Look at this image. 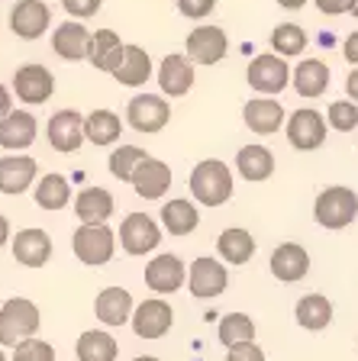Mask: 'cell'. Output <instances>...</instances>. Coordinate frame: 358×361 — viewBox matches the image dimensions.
I'll use <instances>...</instances> for the list:
<instances>
[{"instance_id": "1", "label": "cell", "mask_w": 358, "mask_h": 361, "mask_svg": "<svg viewBox=\"0 0 358 361\" xmlns=\"http://www.w3.org/2000/svg\"><path fill=\"white\" fill-rule=\"evenodd\" d=\"M191 194L203 207H220L232 197V171L220 158H207L191 171Z\"/></svg>"}, {"instance_id": "2", "label": "cell", "mask_w": 358, "mask_h": 361, "mask_svg": "<svg viewBox=\"0 0 358 361\" xmlns=\"http://www.w3.org/2000/svg\"><path fill=\"white\" fill-rule=\"evenodd\" d=\"M71 248H75V258L88 268H100L113 258L117 252V235L107 223H81L71 235Z\"/></svg>"}, {"instance_id": "3", "label": "cell", "mask_w": 358, "mask_h": 361, "mask_svg": "<svg viewBox=\"0 0 358 361\" xmlns=\"http://www.w3.org/2000/svg\"><path fill=\"white\" fill-rule=\"evenodd\" d=\"M314 216L323 229H345L358 216V194L352 188H342V184L320 190L314 203Z\"/></svg>"}, {"instance_id": "4", "label": "cell", "mask_w": 358, "mask_h": 361, "mask_svg": "<svg viewBox=\"0 0 358 361\" xmlns=\"http://www.w3.org/2000/svg\"><path fill=\"white\" fill-rule=\"evenodd\" d=\"M42 313L32 300L26 297H13L0 307V345H20L23 338L36 336Z\"/></svg>"}, {"instance_id": "5", "label": "cell", "mask_w": 358, "mask_h": 361, "mask_svg": "<svg viewBox=\"0 0 358 361\" xmlns=\"http://www.w3.org/2000/svg\"><path fill=\"white\" fill-rule=\"evenodd\" d=\"M291 78H294V71L287 68V61L278 59V55H258V59H252V65H249V71H246L249 87L265 94V97L281 94V90L291 84Z\"/></svg>"}, {"instance_id": "6", "label": "cell", "mask_w": 358, "mask_h": 361, "mask_svg": "<svg viewBox=\"0 0 358 361\" xmlns=\"http://www.w3.org/2000/svg\"><path fill=\"white\" fill-rule=\"evenodd\" d=\"M88 116H81L78 110H59L45 126V135H49V145L61 155L68 152H78L84 142H88V129H84Z\"/></svg>"}, {"instance_id": "7", "label": "cell", "mask_w": 358, "mask_h": 361, "mask_svg": "<svg viewBox=\"0 0 358 361\" xmlns=\"http://www.w3.org/2000/svg\"><path fill=\"white\" fill-rule=\"evenodd\" d=\"M126 120L136 133H162L172 120V106L158 94H139V97L129 100Z\"/></svg>"}, {"instance_id": "8", "label": "cell", "mask_w": 358, "mask_h": 361, "mask_svg": "<svg viewBox=\"0 0 358 361\" xmlns=\"http://www.w3.org/2000/svg\"><path fill=\"white\" fill-rule=\"evenodd\" d=\"M326 126L320 110H294L287 116V142L297 152H316L326 142Z\"/></svg>"}, {"instance_id": "9", "label": "cell", "mask_w": 358, "mask_h": 361, "mask_svg": "<svg viewBox=\"0 0 358 361\" xmlns=\"http://www.w3.org/2000/svg\"><path fill=\"white\" fill-rule=\"evenodd\" d=\"M229 284V271H226L223 262L217 258H197L191 268H187V287L194 293L197 300H213L226 290Z\"/></svg>"}, {"instance_id": "10", "label": "cell", "mask_w": 358, "mask_h": 361, "mask_svg": "<svg viewBox=\"0 0 358 361\" xmlns=\"http://www.w3.org/2000/svg\"><path fill=\"white\" fill-rule=\"evenodd\" d=\"M158 242H162V229L145 213H129L123 219V226H119V245H123L126 255H145Z\"/></svg>"}, {"instance_id": "11", "label": "cell", "mask_w": 358, "mask_h": 361, "mask_svg": "<svg viewBox=\"0 0 358 361\" xmlns=\"http://www.w3.org/2000/svg\"><path fill=\"white\" fill-rule=\"evenodd\" d=\"M226 49H229V42H226V32L220 30V26H197V30L184 39L187 59L194 61V65H203V68L223 61Z\"/></svg>"}, {"instance_id": "12", "label": "cell", "mask_w": 358, "mask_h": 361, "mask_svg": "<svg viewBox=\"0 0 358 361\" xmlns=\"http://www.w3.org/2000/svg\"><path fill=\"white\" fill-rule=\"evenodd\" d=\"M133 332L139 338H162L165 332L174 326V313L172 307L162 300V293L158 297H152V300H142L139 307L133 310Z\"/></svg>"}, {"instance_id": "13", "label": "cell", "mask_w": 358, "mask_h": 361, "mask_svg": "<svg viewBox=\"0 0 358 361\" xmlns=\"http://www.w3.org/2000/svg\"><path fill=\"white\" fill-rule=\"evenodd\" d=\"M13 90L23 104H45L55 94V75L45 65H23L13 75Z\"/></svg>"}, {"instance_id": "14", "label": "cell", "mask_w": 358, "mask_h": 361, "mask_svg": "<svg viewBox=\"0 0 358 361\" xmlns=\"http://www.w3.org/2000/svg\"><path fill=\"white\" fill-rule=\"evenodd\" d=\"M271 274L284 284H297L310 274V252H306L300 242H281V245L271 252Z\"/></svg>"}, {"instance_id": "15", "label": "cell", "mask_w": 358, "mask_h": 361, "mask_svg": "<svg viewBox=\"0 0 358 361\" xmlns=\"http://www.w3.org/2000/svg\"><path fill=\"white\" fill-rule=\"evenodd\" d=\"M52 23V10L42 0H16V7L10 10V30L20 39H39Z\"/></svg>"}, {"instance_id": "16", "label": "cell", "mask_w": 358, "mask_h": 361, "mask_svg": "<svg viewBox=\"0 0 358 361\" xmlns=\"http://www.w3.org/2000/svg\"><path fill=\"white\" fill-rule=\"evenodd\" d=\"M36 133H39V123L30 110H10L7 116H0V149H10V152L30 149L36 142Z\"/></svg>"}, {"instance_id": "17", "label": "cell", "mask_w": 358, "mask_h": 361, "mask_svg": "<svg viewBox=\"0 0 358 361\" xmlns=\"http://www.w3.org/2000/svg\"><path fill=\"white\" fill-rule=\"evenodd\" d=\"M187 281V264L181 262L178 255H158L155 262H149L145 264V284L152 287L155 293H174V290H181V284Z\"/></svg>"}, {"instance_id": "18", "label": "cell", "mask_w": 358, "mask_h": 361, "mask_svg": "<svg viewBox=\"0 0 358 361\" xmlns=\"http://www.w3.org/2000/svg\"><path fill=\"white\" fill-rule=\"evenodd\" d=\"M194 84V61L187 55H165L158 65V87L165 97H184Z\"/></svg>"}, {"instance_id": "19", "label": "cell", "mask_w": 358, "mask_h": 361, "mask_svg": "<svg viewBox=\"0 0 358 361\" xmlns=\"http://www.w3.org/2000/svg\"><path fill=\"white\" fill-rule=\"evenodd\" d=\"M36 174H39L36 158H30V155H7V158H0V194L20 197L23 190L32 188Z\"/></svg>"}, {"instance_id": "20", "label": "cell", "mask_w": 358, "mask_h": 361, "mask_svg": "<svg viewBox=\"0 0 358 361\" xmlns=\"http://www.w3.org/2000/svg\"><path fill=\"white\" fill-rule=\"evenodd\" d=\"M13 258L26 268H42L52 258V235L45 229H20L13 239Z\"/></svg>"}, {"instance_id": "21", "label": "cell", "mask_w": 358, "mask_h": 361, "mask_svg": "<svg viewBox=\"0 0 358 361\" xmlns=\"http://www.w3.org/2000/svg\"><path fill=\"white\" fill-rule=\"evenodd\" d=\"M242 120H246V126L252 129V133L271 135L284 126V106L278 104L275 97H265V94H261V97L249 100V104L242 106Z\"/></svg>"}, {"instance_id": "22", "label": "cell", "mask_w": 358, "mask_h": 361, "mask_svg": "<svg viewBox=\"0 0 358 361\" xmlns=\"http://www.w3.org/2000/svg\"><path fill=\"white\" fill-rule=\"evenodd\" d=\"M123 55H126V45L119 42V36L113 30L90 32L88 61L97 68V71H107V75H113V71L119 68V61H123Z\"/></svg>"}, {"instance_id": "23", "label": "cell", "mask_w": 358, "mask_h": 361, "mask_svg": "<svg viewBox=\"0 0 358 361\" xmlns=\"http://www.w3.org/2000/svg\"><path fill=\"white\" fill-rule=\"evenodd\" d=\"M133 188H136V194L145 197V200H158L165 190L172 188V168L165 165V161H158V158L149 155L139 168H136Z\"/></svg>"}, {"instance_id": "24", "label": "cell", "mask_w": 358, "mask_h": 361, "mask_svg": "<svg viewBox=\"0 0 358 361\" xmlns=\"http://www.w3.org/2000/svg\"><path fill=\"white\" fill-rule=\"evenodd\" d=\"M52 49L55 55H61L65 61H88V49H90V32L84 23H61L59 30L52 32Z\"/></svg>"}, {"instance_id": "25", "label": "cell", "mask_w": 358, "mask_h": 361, "mask_svg": "<svg viewBox=\"0 0 358 361\" xmlns=\"http://www.w3.org/2000/svg\"><path fill=\"white\" fill-rule=\"evenodd\" d=\"M94 313L104 326H126L133 319V297L123 287H107V290L97 293Z\"/></svg>"}, {"instance_id": "26", "label": "cell", "mask_w": 358, "mask_h": 361, "mask_svg": "<svg viewBox=\"0 0 358 361\" xmlns=\"http://www.w3.org/2000/svg\"><path fill=\"white\" fill-rule=\"evenodd\" d=\"M294 90H297L300 97H306V100H314V97H320V94H326V87H329V68H326V61H320V59H304L297 68H294Z\"/></svg>"}, {"instance_id": "27", "label": "cell", "mask_w": 358, "mask_h": 361, "mask_svg": "<svg viewBox=\"0 0 358 361\" xmlns=\"http://www.w3.org/2000/svg\"><path fill=\"white\" fill-rule=\"evenodd\" d=\"M113 194L104 188H84L75 197V213L81 223H107L113 216Z\"/></svg>"}, {"instance_id": "28", "label": "cell", "mask_w": 358, "mask_h": 361, "mask_svg": "<svg viewBox=\"0 0 358 361\" xmlns=\"http://www.w3.org/2000/svg\"><path fill=\"white\" fill-rule=\"evenodd\" d=\"M236 171L246 180H268L275 174V155L265 145H242L236 155Z\"/></svg>"}, {"instance_id": "29", "label": "cell", "mask_w": 358, "mask_h": 361, "mask_svg": "<svg viewBox=\"0 0 358 361\" xmlns=\"http://www.w3.org/2000/svg\"><path fill=\"white\" fill-rule=\"evenodd\" d=\"M113 78H117V84H126V87H139V84H145L152 78L149 52L139 49V45H126V55H123L119 68L113 71Z\"/></svg>"}, {"instance_id": "30", "label": "cell", "mask_w": 358, "mask_h": 361, "mask_svg": "<svg viewBox=\"0 0 358 361\" xmlns=\"http://www.w3.org/2000/svg\"><path fill=\"white\" fill-rule=\"evenodd\" d=\"M294 316H297V323L310 332H320L333 323V303L323 297V293H306L300 297L297 307H294Z\"/></svg>"}, {"instance_id": "31", "label": "cell", "mask_w": 358, "mask_h": 361, "mask_svg": "<svg viewBox=\"0 0 358 361\" xmlns=\"http://www.w3.org/2000/svg\"><path fill=\"white\" fill-rule=\"evenodd\" d=\"M75 352H78V361H117L119 345H117V338H113L110 332L88 329V332H81Z\"/></svg>"}, {"instance_id": "32", "label": "cell", "mask_w": 358, "mask_h": 361, "mask_svg": "<svg viewBox=\"0 0 358 361\" xmlns=\"http://www.w3.org/2000/svg\"><path fill=\"white\" fill-rule=\"evenodd\" d=\"M201 223V213L191 200H172L162 207V226L172 235H191Z\"/></svg>"}, {"instance_id": "33", "label": "cell", "mask_w": 358, "mask_h": 361, "mask_svg": "<svg viewBox=\"0 0 358 361\" xmlns=\"http://www.w3.org/2000/svg\"><path fill=\"white\" fill-rule=\"evenodd\" d=\"M217 252L229 264H246L255 255V239L249 229H223L217 239Z\"/></svg>"}, {"instance_id": "34", "label": "cell", "mask_w": 358, "mask_h": 361, "mask_svg": "<svg viewBox=\"0 0 358 361\" xmlns=\"http://www.w3.org/2000/svg\"><path fill=\"white\" fill-rule=\"evenodd\" d=\"M71 200V184L61 174H42V180L36 184V203L42 210H65Z\"/></svg>"}, {"instance_id": "35", "label": "cell", "mask_w": 358, "mask_h": 361, "mask_svg": "<svg viewBox=\"0 0 358 361\" xmlns=\"http://www.w3.org/2000/svg\"><path fill=\"white\" fill-rule=\"evenodd\" d=\"M84 129H88V142L94 145H110L123 135V123L113 110H94L84 123Z\"/></svg>"}, {"instance_id": "36", "label": "cell", "mask_w": 358, "mask_h": 361, "mask_svg": "<svg viewBox=\"0 0 358 361\" xmlns=\"http://www.w3.org/2000/svg\"><path fill=\"white\" fill-rule=\"evenodd\" d=\"M255 338V323L246 313H229L220 319V342L226 348L239 345V342H252Z\"/></svg>"}, {"instance_id": "37", "label": "cell", "mask_w": 358, "mask_h": 361, "mask_svg": "<svg viewBox=\"0 0 358 361\" xmlns=\"http://www.w3.org/2000/svg\"><path fill=\"white\" fill-rule=\"evenodd\" d=\"M271 45H275L278 55L291 59V55H300L306 49V32L300 30L297 23H281V26H275V32H271Z\"/></svg>"}, {"instance_id": "38", "label": "cell", "mask_w": 358, "mask_h": 361, "mask_svg": "<svg viewBox=\"0 0 358 361\" xmlns=\"http://www.w3.org/2000/svg\"><path fill=\"white\" fill-rule=\"evenodd\" d=\"M145 158L149 155H145L139 145H119V149L110 155V174L117 180H129V184H133L136 168H139Z\"/></svg>"}, {"instance_id": "39", "label": "cell", "mask_w": 358, "mask_h": 361, "mask_svg": "<svg viewBox=\"0 0 358 361\" xmlns=\"http://www.w3.org/2000/svg\"><path fill=\"white\" fill-rule=\"evenodd\" d=\"M326 123H329V129H336V133H358V104L352 97L329 104Z\"/></svg>"}, {"instance_id": "40", "label": "cell", "mask_w": 358, "mask_h": 361, "mask_svg": "<svg viewBox=\"0 0 358 361\" xmlns=\"http://www.w3.org/2000/svg\"><path fill=\"white\" fill-rule=\"evenodd\" d=\"M13 361H55V348L42 338H23L20 345H13Z\"/></svg>"}, {"instance_id": "41", "label": "cell", "mask_w": 358, "mask_h": 361, "mask_svg": "<svg viewBox=\"0 0 358 361\" xmlns=\"http://www.w3.org/2000/svg\"><path fill=\"white\" fill-rule=\"evenodd\" d=\"M213 7H217V0H178L181 16H187V20H203L213 13Z\"/></svg>"}, {"instance_id": "42", "label": "cell", "mask_w": 358, "mask_h": 361, "mask_svg": "<svg viewBox=\"0 0 358 361\" xmlns=\"http://www.w3.org/2000/svg\"><path fill=\"white\" fill-rule=\"evenodd\" d=\"M226 361H265V352L255 345V338H252V342H239V345H232L229 355H226Z\"/></svg>"}, {"instance_id": "43", "label": "cell", "mask_w": 358, "mask_h": 361, "mask_svg": "<svg viewBox=\"0 0 358 361\" xmlns=\"http://www.w3.org/2000/svg\"><path fill=\"white\" fill-rule=\"evenodd\" d=\"M100 4H104V0H61V7L71 16H78V20H88V16L100 13Z\"/></svg>"}, {"instance_id": "44", "label": "cell", "mask_w": 358, "mask_h": 361, "mask_svg": "<svg viewBox=\"0 0 358 361\" xmlns=\"http://www.w3.org/2000/svg\"><path fill=\"white\" fill-rule=\"evenodd\" d=\"M314 4H316V10L326 16H342L352 10V0H314Z\"/></svg>"}, {"instance_id": "45", "label": "cell", "mask_w": 358, "mask_h": 361, "mask_svg": "<svg viewBox=\"0 0 358 361\" xmlns=\"http://www.w3.org/2000/svg\"><path fill=\"white\" fill-rule=\"evenodd\" d=\"M342 55L349 65H358V32H349V39L342 42Z\"/></svg>"}, {"instance_id": "46", "label": "cell", "mask_w": 358, "mask_h": 361, "mask_svg": "<svg viewBox=\"0 0 358 361\" xmlns=\"http://www.w3.org/2000/svg\"><path fill=\"white\" fill-rule=\"evenodd\" d=\"M345 94H349L352 100L358 104V65L349 71V78H345Z\"/></svg>"}, {"instance_id": "47", "label": "cell", "mask_w": 358, "mask_h": 361, "mask_svg": "<svg viewBox=\"0 0 358 361\" xmlns=\"http://www.w3.org/2000/svg\"><path fill=\"white\" fill-rule=\"evenodd\" d=\"M10 113V90L0 84V116H7Z\"/></svg>"}, {"instance_id": "48", "label": "cell", "mask_w": 358, "mask_h": 361, "mask_svg": "<svg viewBox=\"0 0 358 361\" xmlns=\"http://www.w3.org/2000/svg\"><path fill=\"white\" fill-rule=\"evenodd\" d=\"M7 239H10V219L0 216V248L7 245Z\"/></svg>"}, {"instance_id": "49", "label": "cell", "mask_w": 358, "mask_h": 361, "mask_svg": "<svg viewBox=\"0 0 358 361\" xmlns=\"http://www.w3.org/2000/svg\"><path fill=\"white\" fill-rule=\"evenodd\" d=\"M278 7L281 10H300V7H306V0H278Z\"/></svg>"}, {"instance_id": "50", "label": "cell", "mask_w": 358, "mask_h": 361, "mask_svg": "<svg viewBox=\"0 0 358 361\" xmlns=\"http://www.w3.org/2000/svg\"><path fill=\"white\" fill-rule=\"evenodd\" d=\"M133 361H158L155 355H139V358H133Z\"/></svg>"}, {"instance_id": "51", "label": "cell", "mask_w": 358, "mask_h": 361, "mask_svg": "<svg viewBox=\"0 0 358 361\" xmlns=\"http://www.w3.org/2000/svg\"><path fill=\"white\" fill-rule=\"evenodd\" d=\"M349 13H352V16H355V20H358V0H352V10H349Z\"/></svg>"}, {"instance_id": "52", "label": "cell", "mask_w": 358, "mask_h": 361, "mask_svg": "<svg viewBox=\"0 0 358 361\" xmlns=\"http://www.w3.org/2000/svg\"><path fill=\"white\" fill-rule=\"evenodd\" d=\"M0 361H7V355H4V352H0Z\"/></svg>"}, {"instance_id": "53", "label": "cell", "mask_w": 358, "mask_h": 361, "mask_svg": "<svg viewBox=\"0 0 358 361\" xmlns=\"http://www.w3.org/2000/svg\"><path fill=\"white\" fill-rule=\"evenodd\" d=\"M355 142H358V135H355Z\"/></svg>"}]
</instances>
